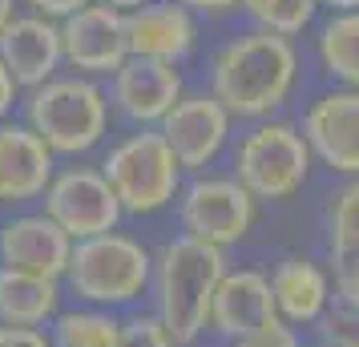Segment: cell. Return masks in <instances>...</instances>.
Instances as JSON below:
<instances>
[{"label":"cell","instance_id":"cell-29","mask_svg":"<svg viewBox=\"0 0 359 347\" xmlns=\"http://www.w3.org/2000/svg\"><path fill=\"white\" fill-rule=\"evenodd\" d=\"M0 347H53L49 331L41 327H4L0 323Z\"/></svg>","mask_w":359,"mask_h":347},{"label":"cell","instance_id":"cell-34","mask_svg":"<svg viewBox=\"0 0 359 347\" xmlns=\"http://www.w3.org/2000/svg\"><path fill=\"white\" fill-rule=\"evenodd\" d=\"M101 4H109V8H117V13H133V8H142V4H149V0H101Z\"/></svg>","mask_w":359,"mask_h":347},{"label":"cell","instance_id":"cell-13","mask_svg":"<svg viewBox=\"0 0 359 347\" xmlns=\"http://www.w3.org/2000/svg\"><path fill=\"white\" fill-rule=\"evenodd\" d=\"M69 254H73V238L45 210H13L0 222V266L4 271L61 279Z\"/></svg>","mask_w":359,"mask_h":347},{"label":"cell","instance_id":"cell-9","mask_svg":"<svg viewBox=\"0 0 359 347\" xmlns=\"http://www.w3.org/2000/svg\"><path fill=\"white\" fill-rule=\"evenodd\" d=\"M158 133L165 137V146L174 149V158L186 174H206L230 149L234 117L222 109V101L214 97L210 89H186L178 105L158 125Z\"/></svg>","mask_w":359,"mask_h":347},{"label":"cell","instance_id":"cell-12","mask_svg":"<svg viewBox=\"0 0 359 347\" xmlns=\"http://www.w3.org/2000/svg\"><path fill=\"white\" fill-rule=\"evenodd\" d=\"M105 93H109V109L117 117H126L133 130H158L165 114L186 93V77H182L178 65L149 61V57H130L109 77Z\"/></svg>","mask_w":359,"mask_h":347},{"label":"cell","instance_id":"cell-30","mask_svg":"<svg viewBox=\"0 0 359 347\" xmlns=\"http://www.w3.org/2000/svg\"><path fill=\"white\" fill-rule=\"evenodd\" d=\"M20 101H25V89L17 85V77L4 69V61H0V125L4 121H13V109H17Z\"/></svg>","mask_w":359,"mask_h":347},{"label":"cell","instance_id":"cell-10","mask_svg":"<svg viewBox=\"0 0 359 347\" xmlns=\"http://www.w3.org/2000/svg\"><path fill=\"white\" fill-rule=\"evenodd\" d=\"M299 130L307 137L315 165L339 178H359V89L331 85L303 109Z\"/></svg>","mask_w":359,"mask_h":347},{"label":"cell","instance_id":"cell-35","mask_svg":"<svg viewBox=\"0 0 359 347\" xmlns=\"http://www.w3.org/2000/svg\"><path fill=\"white\" fill-rule=\"evenodd\" d=\"M315 347H319V343H315Z\"/></svg>","mask_w":359,"mask_h":347},{"label":"cell","instance_id":"cell-7","mask_svg":"<svg viewBox=\"0 0 359 347\" xmlns=\"http://www.w3.org/2000/svg\"><path fill=\"white\" fill-rule=\"evenodd\" d=\"M178 226L206 247L230 250L246 243L259 226V202L234 174H190L178 194Z\"/></svg>","mask_w":359,"mask_h":347},{"label":"cell","instance_id":"cell-23","mask_svg":"<svg viewBox=\"0 0 359 347\" xmlns=\"http://www.w3.org/2000/svg\"><path fill=\"white\" fill-rule=\"evenodd\" d=\"M238 13L250 20V29L294 41L315 25L319 0H238Z\"/></svg>","mask_w":359,"mask_h":347},{"label":"cell","instance_id":"cell-21","mask_svg":"<svg viewBox=\"0 0 359 347\" xmlns=\"http://www.w3.org/2000/svg\"><path fill=\"white\" fill-rule=\"evenodd\" d=\"M45 331L53 347H117L121 315L73 303V307H61V315Z\"/></svg>","mask_w":359,"mask_h":347},{"label":"cell","instance_id":"cell-18","mask_svg":"<svg viewBox=\"0 0 359 347\" xmlns=\"http://www.w3.org/2000/svg\"><path fill=\"white\" fill-rule=\"evenodd\" d=\"M0 61L17 77V85L29 93L36 85L53 81L65 57H61V25L36 13H17L13 25L0 36Z\"/></svg>","mask_w":359,"mask_h":347},{"label":"cell","instance_id":"cell-22","mask_svg":"<svg viewBox=\"0 0 359 347\" xmlns=\"http://www.w3.org/2000/svg\"><path fill=\"white\" fill-rule=\"evenodd\" d=\"M323 231L331 259H355L359 254V178H343V186L331 190L323 210Z\"/></svg>","mask_w":359,"mask_h":347},{"label":"cell","instance_id":"cell-2","mask_svg":"<svg viewBox=\"0 0 359 347\" xmlns=\"http://www.w3.org/2000/svg\"><path fill=\"white\" fill-rule=\"evenodd\" d=\"M226 250L206 247L190 234H174L154 250L149 275V311L182 347H194L210 331V303L218 279L226 275Z\"/></svg>","mask_w":359,"mask_h":347},{"label":"cell","instance_id":"cell-32","mask_svg":"<svg viewBox=\"0 0 359 347\" xmlns=\"http://www.w3.org/2000/svg\"><path fill=\"white\" fill-rule=\"evenodd\" d=\"M13 17H17V0H0V36L13 25Z\"/></svg>","mask_w":359,"mask_h":347},{"label":"cell","instance_id":"cell-17","mask_svg":"<svg viewBox=\"0 0 359 347\" xmlns=\"http://www.w3.org/2000/svg\"><path fill=\"white\" fill-rule=\"evenodd\" d=\"M275 319V299H271V279L259 266H226V275L218 279L210 303V335L222 343H234L250 335L255 327Z\"/></svg>","mask_w":359,"mask_h":347},{"label":"cell","instance_id":"cell-19","mask_svg":"<svg viewBox=\"0 0 359 347\" xmlns=\"http://www.w3.org/2000/svg\"><path fill=\"white\" fill-rule=\"evenodd\" d=\"M65 307V283L0 266V323L4 327H49Z\"/></svg>","mask_w":359,"mask_h":347},{"label":"cell","instance_id":"cell-14","mask_svg":"<svg viewBox=\"0 0 359 347\" xmlns=\"http://www.w3.org/2000/svg\"><path fill=\"white\" fill-rule=\"evenodd\" d=\"M53 174H57V154L25 121L17 117L4 121L0 125V206L29 210L33 202L45 198Z\"/></svg>","mask_w":359,"mask_h":347},{"label":"cell","instance_id":"cell-5","mask_svg":"<svg viewBox=\"0 0 359 347\" xmlns=\"http://www.w3.org/2000/svg\"><path fill=\"white\" fill-rule=\"evenodd\" d=\"M311 170H315V158H311L307 137L294 121H283V117L255 121L230 146V174L250 190V198L259 206L266 202L278 206L303 194Z\"/></svg>","mask_w":359,"mask_h":347},{"label":"cell","instance_id":"cell-8","mask_svg":"<svg viewBox=\"0 0 359 347\" xmlns=\"http://www.w3.org/2000/svg\"><path fill=\"white\" fill-rule=\"evenodd\" d=\"M41 210H45L73 243L121 231V218H126L117 194L109 190V182H105V174H101L97 165H85V162L57 165L49 190H45V198H41Z\"/></svg>","mask_w":359,"mask_h":347},{"label":"cell","instance_id":"cell-33","mask_svg":"<svg viewBox=\"0 0 359 347\" xmlns=\"http://www.w3.org/2000/svg\"><path fill=\"white\" fill-rule=\"evenodd\" d=\"M319 8H331V13H351V8H359V0H319Z\"/></svg>","mask_w":359,"mask_h":347},{"label":"cell","instance_id":"cell-28","mask_svg":"<svg viewBox=\"0 0 359 347\" xmlns=\"http://www.w3.org/2000/svg\"><path fill=\"white\" fill-rule=\"evenodd\" d=\"M29 4V13H36V17H45V20H61L73 17L77 8H85V4H93V0H25Z\"/></svg>","mask_w":359,"mask_h":347},{"label":"cell","instance_id":"cell-11","mask_svg":"<svg viewBox=\"0 0 359 347\" xmlns=\"http://www.w3.org/2000/svg\"><path fill=\"white\" fill-rule=\"evenodd\" d=\"M61 57L73 73L109 81L117 69L130 61V36H126V13L109 4H85L73 17L61 20Z\"/></svg>","mask_w":359,"mask_h":347},{"label":"cell","instance_id":"cell-27","mask_svg":"<svg viewBox=\"0 0 359 347\" xmlns=\"http://www.w3.org/2000/svg\"><path fill=\"white\" fill-rule=\"evenodd\" d=\"M331 287H335V303H343V307H355V311H359V254H355V259H343V263H335Z\"/></svg>","mask_w":359,"mask_h":347},{"label":"cell","instance_id":"cell-15","mask_svg":"<svg viewBox=\"0 0 359 347\" xmlns=\"http://www.w3.org/2000/svg\"><path fill=\"white\" fill-rule=\"evenodd\" d=\"M266 279H271V299H275V319H283L294 331H315V323L335 303L331 271L311 254H283L266 271Z\"/></svg>","mask_w":359,"mask_h":347},{"label":"cell","instance_id":"cell-26","mask_svg":"<svg viewBox=\"0 0 359 347\" xmlns=\"http://www.w3.org/2000/svg\"><path fill=\"white\" fill-rule=\"evenodd\" d=\"M230 347H307V343H303V331L287 327L283 319H271V323H262V327H255L250 335H243V339H234Z\"/></svg>","mask_w":359,"mask_h":347},{"label":"cell","instance_id":"cell-16","mask_svg":"<svg viewBox=\"0 0 359 347\" xmlns=\"http://www.w3.org/2000/svg\"><path fill=\"white\" fill-rule=\"evenodd\" d=\"M126 36H130V57H149L182 69V61H190L202 41V20L174 0H149L126 13Z\"/></svg>","mask_w":359,"mask_h":347},{"label":"cell","instance_id":"cell-6","mask_svg":"<svg viewBox=\"0 0 359 347\" xmlns=\"http://www.w3.org/2000/svg\"><path fill=\"white\" fill-rule=\"evenodd\" d=\"M109 190L117 194L126 218H154L170 210L182 194L186 170L158 130H133L105 149L97 165Z\"/></svg>","mask_w":359,"mask_h":347},{"label":"cell","instance_id":"cell-31","mask_svg":"<svg viewBox=\"0 0 359 347\" xmlns=\"http://www.w3.org/2000/svg\"><path fill=\"white\" fill-rule=\"evenodd\" d=\"M182 8H190L198 20L202 17H230V13H238V0H174Z\"/></svg>","mask_w":359,"mask_h":347},{"label":"cell","instance_id":"cell-24","mask_svg":"<svg viewBox=\"0 0 359 347\" xmlns=\"http://www.w3.org/2000/svg\"><path fill=\"white\" fill-rule=\"evenodd\" d=\"M117 347H182L162 319L154 311H126L121 315V331H117Z\"/></svg>","mask_w":359,"mask_h":347},{"label":"cell","instance_id":"cell-20","mask_svg":"<svg viewBox=\"0 0 359 347\" xmlns=\"http://www.w3.org/2000/svg\"><path fill=\"white\" fill-rule=\"evenodd\" d=\"M315 61L343 89H359V8L331 13L315 33Z\"/></svg>","mask_w":359,"mask_h":347},{"label":"cell","instance_id":"cell-1","mask_svg":"<svg viewBox=\"0 0 359 347\" xmlns=\"http://www.w3.org/2000/svg\"><path fill=\"white\" fill-rule=\"evenodd\" d=\"M299 49L294 41L262 29L226 36L210 57L206 89L222 101L234 121H266L291 101L299 85Z\"/></svg>","mask_w":359,"mask_h":347},{"label":"cell","instance_id":"cell-3","mask_svg":"<svg viewBox=\"0 0 359 347\" xmlns=\"http://www.w3.org/2000/svg\"><path fill=\"white\" fill-rule=\"evenodd\" d=\"M149 275H154V247H146L137 234L109 231L73 243L61 283L65 299L81 307L126 315L149 295Z\"/></svg>","mask_w":359,"mask_h":347},{"label":"cell","instance_id":"cell-4","mask_svg":"<svg viewBox=\"0 0 359 347\" xmlns=\"http://www.w3.org/2000/svg\"><path fill=\"white\" fill-rule=\"evenodd\" d=\"M20 121L57 154V158H85L109 137L114 109L105 85L81 73H57L53 81L36 85L20 101Z\"/></svg>","mask_w":359,"mask_h":347},{"label":"cell","instance_id":"cell-25","mask_svg":"<svg viewBox=\"0 0 359 347\" xmlns=\"http://www.w3.org/2000/svg\"><path fill=\"white\" fill-rule=\"evenodd\" d=\"M315 335H319V347H359V311L331 303V311L315 323Z\"/></svg>","mask_w":359,"mask_h":347}]
</instances>
